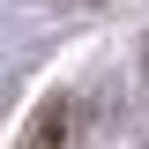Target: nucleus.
I'll return each mask as SVG.
<instances>
[{
    "instance_id": "1",
    "label": "nucleus",
    "mask_w": 149,
    "mask_h": 149,
    "mask_svg": "<svg viewBox=\"0 0 149 149\" xmlns=\"http://www.w3.org/2000/svg\"><path fill=\"white\" fill-rule=\"evenodd\" d=\"M22 149H67V104H60V97H52V104H45V112L30 119Z\"/></svg>"
}]
</instances>
